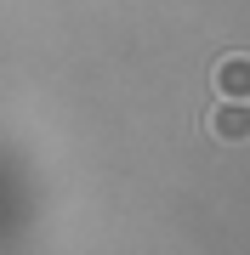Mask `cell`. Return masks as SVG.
<instances>
[{"mask_svg":"<svg viewBox=\"0 0 250 255\" xmlns=\"http://www.w3.org/2000/svg\"><path fill=\"white\" fill-rule=\"evenodd\" d=\"M216 91L228 102H250V51H233L216 63Z\"/></svg>","mask_w":250,"mask_h":255,"instance_id":"cell-2","label":"cell"},{"mask_svg":"<svg viewBox=\"0 0 250 255\" xmlns=\"http://www.w3.org/2000/svg\"><path fill=\"white\" fill-rule=\"evenodd\" d=\"M205 125H211V136L216 142H233V147H245L250 142V102H216L211 114H205Z\"/></svg>","mask_w":250,"mask_h":255,"instance_id":"cell-1","label":"cell"}]
</instances>
